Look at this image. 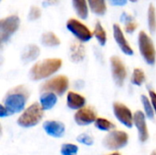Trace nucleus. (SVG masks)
Instances as JSON below:
<instances>
[{"label": "nucleus", "mask_w": 156, "mask_h": 155, "mask_svg": "<svg viewBox=\"0 0 156 155\" xmlns=\"http://www.w3.org/2000/svg\"><path fill=\"white\" fill-rule=\"evenodd\" d=\"M29 97L27 90L24 86H17L7 92L4 99V106L8 111L9 115L20 112Z\"/></svg>", "instance_id": "f257e3e1"}, {"label": "nucleus", "mask_w": 156, "mask_h": 155, "mask_svg": "<svg viewBox=\"0 0 156 155\" xmlns=\"http://www.w3.org/2000/svg\"><path fill=\"white\" fill-rule=\"evenodd\" d=\"M60 58H47L36 63L30 69V77L35 79H42L56 73L61 67Z\"/></svg>", "instance_id": "f03ea898"}, {"label": "nucleus", "mask_w": 156, "mask_h": 155, "mask_svg": "<svg viewBox=\"0 0 156 155\" xmlns=\"http://www.w3.org/2000/svg\"><path fill=\"white\" fill-rule=\"evenodd\" d=\"M43 108L37 102L31 104L18 118L17 123L24 128H29L37 125L43 117Z\"/></svg>", "instance_id": "7ed1b4c3"}, {"label": "nucleus", "mask_w": 156, "mask_h": 155, "mask_svg": "<svg viewBox=\"0 0 156 155\" xmlns=\"http://www.w3.org/2000/svg\"><path fill=\"white\" fill-rule=\"evenodd\" d=\"M138 41H139L140 51H141L144 58L145 59V61L150 65L154 64L156 52L155 48H154V45L152 39L149 37V36L145 32L141 31L139 34Z\"/></svg>", "instance_id": "20e7f679"}, {"label": "nucleus", "mask_w": 156, "mask_h": 155, "mask_svg": "<svg viewBox=\"0 0 156 155\" xmlns=\"http://www.w3.org/2000/svg\"><path fill=\"white\" fill-rule=\"evenodd\" d=\"M128 134L122 131H113L103 140V145L109 150H119L128 143Z\"/></svg>", "instance_id": "39448f33"}, {"label": "nucleus", "mask_w": 156, "mask_h": 155, "mask_svg": "<svg viewBox=\"0 0 156 155\" xmlns=\"http://www.w3.org/2000/svg\"><path fill=\"white\" fill-rule=\"evenodd\" d=\"M20 20L17 16L12 15L0 20V39L1 42L6 41L18 28Z\"/></svg>", "instance_id": "423d86ee"}, {"label": "nucleus", "mask_w": 156, "mask_h": 155, "mask_svg": "<svg viewBox=\"0 0 156 155\" xmlns=\"http://www.w3.org/2000/svg\"><path fill=\"white\" fill-rule=\"evenodd\" d=\"M69 88V79L66 76L59 75L47 80L41 86L42 91H51L58 95H62Z\"/></svg>", "instance_id": "0eeeda50"}, {"label": "nucleus", "mask_w": 156, "mask_h": 155, "mask_svg": "<svg viewBox=\"0 0 156 155\" xmlns=\"http://www.w3.org/2000/svg\"><path fill=\"white\" fill-rule=\"evenodd\" d=\"M68 29L80 41H88L91 38L92 33L83 23L75 18H70L67 22Z\"/></svg>", "instance_id": "6e6552de"}, {"label": "nucleus", "mask_w": 156, "mask_h": 155, "mask_svg": "<svg viewBox=\"0 0 156 155\" xmlns=\"http://www.w3.org/2000/svg\"><path fill=\"white\" fill-rule=\"evenodd\" d=\"M113 111L115 117L119 120V122L124 124L128 128H132L133 124V115L130 109L122 103L115 102L113 104Z\"/></svg>", "instance_id": "1a4fd4ad"}, {"label": "nucleus", "mask_w": 156, "mask_h": 155, "mask_svg": "<svg viewBox=\"0 0 156 155\" xmlns=\"http://www.w3.org/2000/svg\"><path fill=\"white\" fill-rule=\"evenodd\" d=\"M111 65H112V71L113 79L119 86L123 84V81L126 78V69L123 62L118 57H112L111 58Z\"/></svg>", "instance_id": "9d476101"}, {"label": "nucleus", "mask_w": 156, "mask_h": 155, "mask_svg": "<svg viewBox=\"0 0 156 155\" xmlns=\"http://www.w3.org/2000/svg\"><path fill=\"white\" fill-rule=\"evenodd\" d=\"M74 119L77 124L83 126L92 123L93 122L96 121L97 117H96V112L92 108L82 107L79 109V111L75 113Z\"/></svg>", "instance_id": "9b49d317"}, {"label": "nucleus", "mask_w": 156, "mask_h": 155, "mask_svg": "<svg viewBox=\"0 0 156 155\" xmlns=\"http://www.w3.org/2000/svg\"><path fill=\"white\" fill-rule=\"evenodd\" d=\"M133 123L135 124L138 132H139V139L142 143H145L149 138L148 129L145 122V116L143 111H138L133 115Z\"/></svg>", "instance_id": "f8f14e48"}, {"label": "nucleus", "mask_w": 156, "mask_h": 155, "mask_svg": "<svg viewBox=\"0 0 156 155\" xmlns=\"http://www.w3.org/2000/svg\"><path fill=\"white\" fill-rule=\"evenodd\" d=\"M113 36H114L115 41L117 42V44L119 45L121 49L125 54H127V55H133V50L132 47L130 46V44L128 43V41L126 40V38L122 33V30L119 25L113 26Z\"/></svg>", "instance_id": "ddd939ff"}, {"label": "nucleus", "mask_w": 156, "mask_h": 155, "mask_svg": "<svg viewBox=\"0 0 156 155\" xmlns=\"http://www.w3.org/2000/svg\"><path fill=\"white\" fill-rule=\"evenodd\" d=\"M43 128L49 136H52L55 138L62 137L65 132L64 124L57 121H47L43 124Z\"/></svg>", "instance_id": "4468645a"}, {"label": "nucleus", "mask_w": 156, "mask_h": 155, "mask_svg": "<svg viewBox=\"0 0 156 155\" xmlns=\"http://www.w3.org/2000/svg\"><path fill=\"white\" fill-rule=\"evenodd\" d=\"M85 98L80 94L69 91L67 95V104L70 109L79 110L85 105Z\"/></svg>", "instance_id": "2eb2a0df"}, {"label": "nucleus", "mask_w": 156, "mask_h": 155, "mask_svg": "<svg viewBox=\"0 0 156 155\" xmlns=\"http://www.w3.org/2000/svg\"><path fill=\"white\" fill-rule=\"evenodd\" d=\"M85 56V48L80 42H73L70 46V58L74 62L81 61Z\"/></svg>", "instance_id": "dca6fc26"}, {"label": "nucleus", "mask_w": 156, "mask_h": 155, "mask_svg": "<svg viewBox=\"0 0 156 155\" xmlns=\"http://www.w3.org/2000/svg\"><path fill=\"white\" fill-rule=\"evenodd\" d=\"M57 103V96L56 93L51 91H46L40 97V104L43 110H50Z\"/></svg>", "instance_id": "f3484780"}, {"label": "nucleus", "mask_w": 156, "mask_h": 155, "mask_svg": "<svg viewBox=\"0 0 156 155\" xmlns=\"http://www.w3.org/2000/svg\"><path fill=\"white\" fill-rule=\"evenodd\" d=\"M39 53H40V50L37 46L29 45L25 48L23 55H22V58L25 61H32V60H35L39 56Z\"/></svg>", "instance_id": "a211bd4d"}, {"label": "nucleus", "mask_w": 156, "mask_h": 155, "mask_svg": "<svg viewBox=\"0 0 156 155\" xmlns=\"http://www.w3.org/2000/svg\"><path fill=\"white\" fill-rule=\"evenodd\" d=\"M72 3L79 16H80L83 19L87 18L88 14H89L87 1L86 0H72Z\"/></svg>", "instance_id": "6ab92c4d"}, {"label": "nucleus", "mask_w": 156, "mask_h": 155, "mask_svg": "<svg viewBox=\"0 0 156 155\" xmlns=\"http://www.w3.org/2000/svg\"><path fill=\"white\" fill-rule=\"evenodd\" d=\"M90 8L97 15H103L106 12L105 0H88Z\"/></svg>", "instance_id": "aec40b11"}, {"label": "nucleus", "mask_w": 156, "mask_h": 155, "mask_svg": "<svg viewBox=\"0 0 156 155\" xmlns=\"http://www.w3.org/2000/svg\"><path fill=\"white\" fill-rule=\"evenodd\" d=\"M42 43L48 47H54V46L59 45L60 40L54 33L47 32L42 36Z\"/></svg>", "instance_id": "412c9836"}, {"label": "nucleus", "mask_w": 156, "mask_h": 155, "mask_svg": "<svg viewBox=\"0 0 156 155\" xmlns=\"http://www.w3.org/2000/svg\"><path fill=\"white\" fill-rule=\"evenodd\" d=\"M94 36L96 37V38L98 39V41L101 43V45H105L106 40H107V35L106 32L104 30V28L102 27V26L98 22L95 26L94 28Z\"/></svg>", "instance_id": "4be33fe9"}, {"label": "nucleus", "mask_w": 156, "mask_h": 155, "mask_svg": "<svg viewBox=\"0 0 156 155\" xmlns=\"http://www.w3.org/2000/svg\"><path fill=\"white\" fill-rule=\"evenodd\" d=\"M95 126L101 131H110L115 128V125L112 122L104 118H97L95 121Z\"/></svg>", "instance_id": "5701e85b"}, {"label": "nucleus", "mask_w": 156, "mask_h": 155, "mask_svg": "<svg viewBox=\"0 0 156 155\" xmlns=\"http://www.w3.org/2000/svg\"><path fill=\"white\" fill-rule=\"evenodd\" d=\"M148 23L151 31H154L156 29V13L155 8L153 5H150L148 9Z\"/></svg>", "instance_id": "b1692460"}, {"label": "nucleus", "mask_w": 156, "mask_h": 155, "mask_svg": "<svg viewBox=\"0 0 156 155\" xmlns=\"http://www.w3.org/2000/svg\"><path fill=\"white\" fill-rule=\"evenodd\" d=\"M142 102H143V105H144V111H145V114L146 116L149 118V119H153L154 118V108H153V104L150 102L149 99L143 95L142 96Z\"/></svg>", "instance_id": "393cba45"}, {"label": "nucleus", "mask_w": 156, "mask_h": 155, "mask_svg": "<svg viewBox=\"0 0 156 155\" xmlns=\"http://www.w3.org/2000/svg\"><path fill=\"white\" fill-rule=\"evenodd\" d=\"M144 80H145L144 72L141 69H135L133 74V83L140 86L144 82Z\"/></svg>", "instance_id": "a878e982"}, {"label": "nucleus", "mask_w": 156, "mask_h": 155, "mask_svg": "<svg viewBox=\"0 0 156 155\" xmlns=\"http://www.w3.org/2000/svg\"><path fill=\"white\" fill-rule=\"evenodd\" d=\"M79 151V148L75 144L66 143L61 146L60 153L62 155H76Z\"/></svg>", "instance_id": "bb28decb"}, {"label": "nucleus", "mask_w": 156, "mask_h": 155, "mask_svg": "<svg viewBox=\"0 0 156 155\" xmlns=\"http://www.w3.org/2000/svg\"><path fill=\"white\" fill-rule=\"evenodd\" d=\"M136 28H137V23L131 16L125 15V29H126V31L131 33V32H133Z\"/></svg>", "instance_id": "cd10ccee"}, {"label": "nucleus", "mask_w": 156, "mask_h": 155, "mask_svg": "<svg viewBox=\"0 0 156 155\" xmlns=\"http://www.w3.org/2000/svg\"><path fill=\"white\" fill-rule=\"evenodd\" d=\"M77 141L80 143H83L85 145H92L93 144V139L86 133H82L78 136Z\"/></svg>", "instance_id": "c85d7f7f"}, {"label": "nucleus", "mask_w": 156, "mask_h": 155, "mask_svg": "<svg viewBox=\"0 0 156 155\" xmlns=\"http://www.w3.org/2000/svg\"><path fill=\"white\" fill-rule=\"evenodd\" d=\"M41 16V11L37 6H32L29 11V18L31 20H36Z\"/></svg>", "instance_id": "c756f323"}, {"label": "nucleus", "mask_w": 156, "mask_h": 155, "mask_svg": "<svg viewBox=\"0 0 156 155\" xmlns=\"http://www.w3.org/2000/svg\"><path fill=\"white\" fill-rule=\"evenodd\" d=\"M149 94H150V98H151V102H152L153 107L156 112V93L154 90H150Z\"/></svg>", "instance_id": "7c9ffc66"}, {"label": "nucleus", "mask_w": 156, "mask_h": 155, "mask_svg": "<svg viewBox=\"0 0 156 155\" xmlns=\"http://www.w3.org/2000/svg\"><path fill=\"white\" fill-rule=\"evenodd\" d=\"M9 113H8V111L6 110V108L4 106V104H2L0 106V116L1 117H5V116H8Z\"/></svg>", "instance_id": "2f4dec72"}, {"label": "nucleus", "mask_w": 156, "mask_h": 155, "mask_svg": "<svg viewBox=\"0 0 156 155\" xmlns=\"http://www.w3.org/2000/svg\"><path fill=\"white\" fill-rule=\"evenodd\" d=\"M110 2L113 5H123L126 4L127 0H110Z\"/></svg>", "instance_id": "473e14b6"}, {"label": "nucleus", "mask_w": 156, "mask_h": 155, "mask_svg": "<svg viewBox=\"0 0 156 155\" xmlns=\"http://www.w3.org/2000/svg\"><path fill=\"white\" fill-rule=\"evenodd\" d=\"M47 1V3L48 4H49V5H53V4H56L58 0H46Z\"/></svg>", "instance_id": "72a5a7b5"}, {"label": "nucleus", "mask_w": 156, "mask_h": 155, "mask_svg": "<svg viewBox=\"0 0 156 155\" xmlns=\"http://www.w3.org/2000/svg\"><path fill=\"white\" fill-rule=\"evenodd\" d=\"M107 155H121L120 153H111V154H107Z\"/></svg>", "instance_id": "f704fd0d"}, {"label": "nucleus", "mask_w": 156, "mask_h": 155, "mask_svg": "<svg viewBox=\"0 0 156 155\" xmlns=\"http://www.w3.org/2000/svg\"><path fill=\"white\" fill-rule=\"evenodd\" d=\"M151 155H156V150H155V151H154V152H153V153H151Z\"/></svg>", "instance_id": "c9c22d12"}, {"label": "nucleus", "mask_w": 156, "mask_h": 155, "mask_svg": "<svg viewBox=\"0 0 156 155\" xmlns=\"http://www.w3.org/2000/svg\"><path fill=\"white\" fill-rule=\"evenodd\" d=\"M130 1H132V2H136L137 0H130Z\"/></svg>", "instance_id": "e433bc0d"}]
</instances>
